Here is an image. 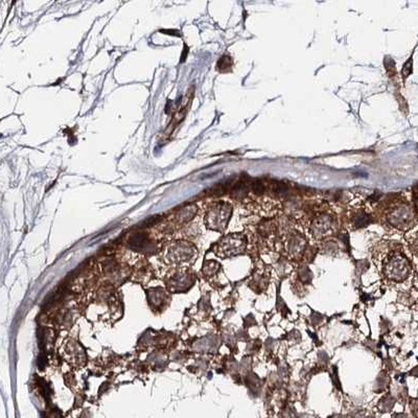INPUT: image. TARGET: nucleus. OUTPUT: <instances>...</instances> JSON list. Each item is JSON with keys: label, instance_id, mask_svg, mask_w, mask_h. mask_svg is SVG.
<instances>
[{"label": "nucleus", "instance_id": "f257e3e1", "mask_svg": "<svg viewBox=\"0 0 418 418\" xmlns=\"http://www.w3.org/2000/svg\"><path fill=\"white\" fill-rule=\"evenodd\" d=\"M388 222L399 229H408L413 223L414 210L405 200L394 202L387 215Z\"/></svg>", "mask_w": 418, "mask_h": 418}, {"label": "nucleus", "instance_id": "f03ea898", "mask_svg": "<svg viewBox=\"0 0 418 418\" xmlns=\"http://www.w3.org/2000/svg\"><path fill=\"white\" fill-rule=\"evenodd\" d=\"M231 212L232 208L230 204L226 202L214 203L210 206L206 216L208 227L216 230H223L229 221Z\"/></svg>", "mask_w": 418, "mask_h": 418}, {"label": "nucleus", "instance_id": "7ed1b4c3", "mask_svg": "<svg viewBox=\"0 0 418 418\" xmlns=\"http://www.w3.org/2000/svg\"><path fill=\"white\" fill-rule=\"evenodd\" d=\"M410 273V264L402 254H396L387 266V275L391 279L401 281L408 277Z\"/></svg>", "mask_w": 418, "mask_h": 418}, {"label": "nucleus", "instance_id": "20e7f679", "mask_svg": "<svg viewBox=\"0 0 418 418\" xmlns=\"http://www.w3.org/2000/svg\"><path fill=\"white\" fill-rule=\"evenodd\" d=\"M332 218L329 215H321L315 219L313 224V231L317 236H324V233L328 232L332 228Z\"/></svg>", "mask_w": 418, "mask_h": 418}, {"label": "nucleus", "instance_id": "39448f33", "mask_svg": "<svg viewBox=\"0 0 418 418\" xmlns=\"http://www.w3.org/2000/svg\"><path fill=\"white\" fill-rule=\"evenodd\" d=\"M369 218L370 217L368 216L365 211H358L355 217H353V226H355L356 228L365 227L366 225L369 224Z\"/></svg>", "mask_w": 418, "mask_h": 418}, {"label": "nucleus", "instance_id": "423d86ee", "mask_svg": "<svg viewBox=\"0 0 418 418\" xmlns=\"http://www.w3.org/2000/svg\"><path fill=\"white\" fill-rule=\"evenodd\" d=\"M232 67V59L229 55H223L218 62V69L219 72H228Z\"/></svg>", "mask_w": 418, "mask_h": 418}, {"label": "nucleus", "instance_id": "0eeeda50", "mask_svg": "<svg viewBox=\"0 0 418 418\" xmlns=\"http://www.w3.org/2000/svg\"><path fill=\"white\" fill-rule=\"evenodd\" d=\"M412 64H413L412 58H410V59L406 62L405 65H403L402 70H401V73H402V77H403V79H407V77L411 74V73H412Z\"/></svg>", "mask_w": 418, "mask_h": 418}, {"label": "nucleus", "instance_id": "6e6552de", "mask_svg": "<svg viewBox=\"0 0 418 418\" xmlns=\"http://www.w3.org/2000/svg\"><path fill=\"white\" fill-rule=\"evenodd\" d=\"M411 248H412L413 252L418 256V230L414 233L412 240H411Z\"/></svg>", "mask_w": 418, "mask_h": 418}, {"label": "nucleus", "instance_id": "1a4fd4ad", "mask_svg": "<svg viewBox=\"0 0 418 418\" xmlns=\"http://www.w3.org/2000/svg\"><path fill=\"white\" fill-rule=\"evenodd\" d=\"M415 286H416V288L418 289V275L416 276V279H415Z\"/></svg>", "mask_w": 418, "mask_h": 418}]
</instances>
